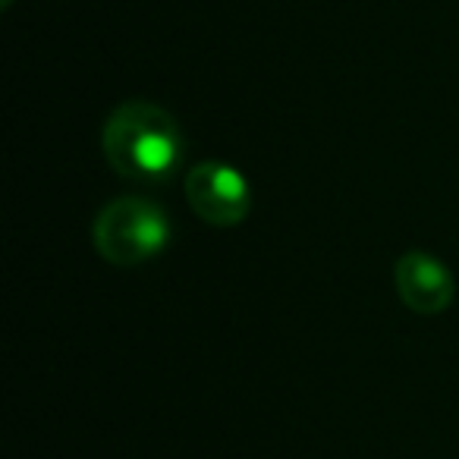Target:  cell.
<instances>
[{
  "label": "cell",
  "instance_id": "obj_3",
  "mask_svg": "<svg viewBox=\"0 0 459 459\" xmlns=\"http://www.w3.org/2000/svg\"><path fill=\"white\" fill-rule=\"evenodd\" d=\"M186 198L211 227H237L252 211V186L233 164L204 160L186 173Z\"/></svg>",
  "mask_w": 459,
  "mask_h": 459
},
{
  "label": "cell",
  "instance_id": "obj_5",
  "mask_svg": "<svg viewBox=\"0 0 459 459\" xmlns=\"http://www.w3.org/2000/svg\"><path fill=\"white\" fill-rule=\"evenodd\" d=\"M10 4H13V0H4V10H7V7H10Z\"/></svg>",
  "mask_w": 459,
  "mask_h": 459
},
{
  "label": "cell",
  "instance_id": "obj_2",
  "mask_svg": "<svg viewBox=\"0 0 459 459\" xmlns=\"http://www.w3.org/2000/svg\"><path fill=\"white\" fill-rule=\"evenodd\" d=\"M173 223L158 202L142 195H120L108 202L95 217L91 243L110 264H142L158 258L170 246Z\"/></svg>",
  "mask_w": 459,
  "mask_h": 459
},
{
  "label": "cell",
  "instance_id": "obj_4",
  "mask_svg": "<svg viewBox=\"0 0 459 459\" xmlns=\"http://www.w3.org/2000/svg\"><path fill=\"white\" fill-rule=\"evenodd\" d=\"M394 283L403 306L419 315L444 312V308H450L453 296H456V281H453L450 268L440 258L428 255L421 249H412L396 258Z\"/></svg>",
  "mask_w": 459,
  "mask_h": 459
},
{
  "label": "cell",
  "instance_id": "obj_1",
  "mask_svg": "<svg viewBox=\"0 0 459 459\" xmlns=\"http://www.w3.org/2000/svg\"><path fill=\"white\" fill-rule=\"evenodd\" d=\"M108 164L139 183H167L183 167L186 139L177 117L154 101H123L101 129Z\"/></svg>",
  "mask_w": 459,
  "mask_h": 459
}]
</instances>
